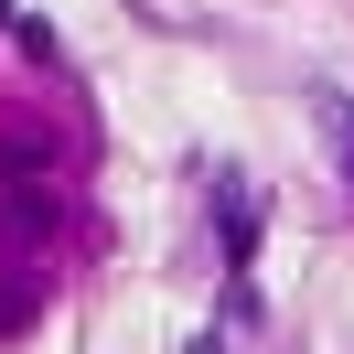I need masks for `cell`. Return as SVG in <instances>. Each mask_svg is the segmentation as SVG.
<instances>
[{
    "mask_svg": "<svg viewBox=\"0 0 354 354\" xmlns=\"http://www.w3.org/2000/svg\"><path fill=\"white\" fill-rule=\"evenodd\" d=\"M0 11H11V0H0Z\"/></svg>",
    "mask_w": 354,
    "mask_h": 354,
    "instance_id": "6da1fadb",
    "label": "cell"
}]
</instances>
